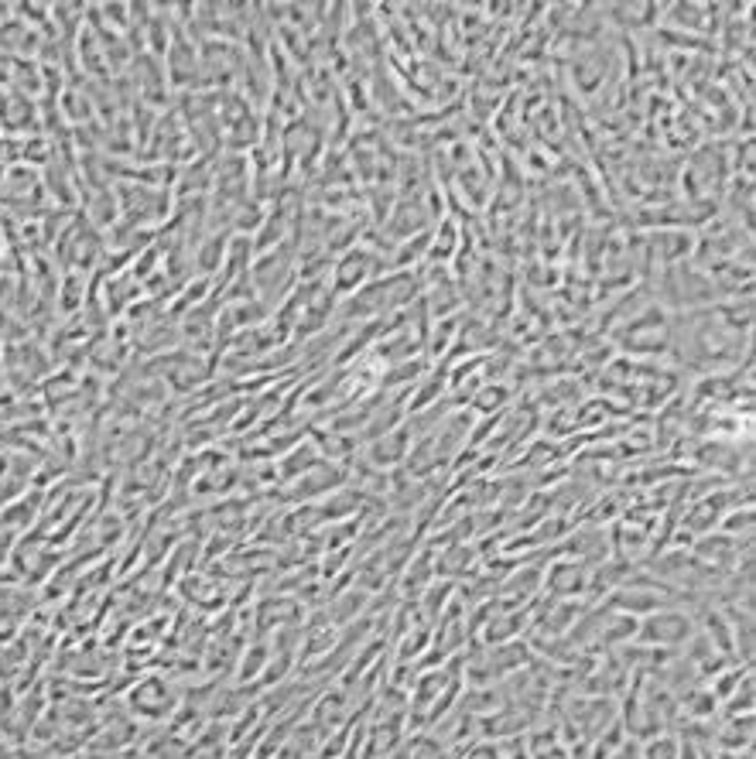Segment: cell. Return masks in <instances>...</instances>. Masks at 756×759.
<instances>
[{"mask_svg": "<svg viewBox=\"0 0 756 759\" xmlns=\"http://www.w3.org/2000/svg\"><path fill=\"white\" fill-rule=\"evenodd\" d=\"M698 633V612L685 609L678 602H668L664 609L637 619V640L647 650H681Z\"/></svg>", "mask_w": 756, "mask_h": 759, "instance_id": "1", "label": "cell"}, {"mask_svg": "<svg viewBox=\"0 0 756 759\" xmlns=\"http://www.w3.org/2000/svg\"><path fill=\"white\" fill-rule=\"evenodd\" d=\"M562 551H565V558L579 561V565H585V568H599L603 561L613 558L609 530L603 524H596V520H585V524L568 530Z\"/></svg>", "mask_w": 756, "mask_h": 759, "instance_id": "2", "label": "cell"}, {"mask_svg": "<svg viewBox=\"0 0 756 759\" xmlns=\"http://www.w3.org/2000/svg\"><path fill=\"white\" fill-rule=\"evenodd\" d=\"M589 585H592V568H585L572 558H558L544 568V595H548V599L582 602L585 595H589Z\"/></svg>", "mask_w": 756, "mask_h": 759, "instance_id": "3", "label": "cell"}, {"mask_svg": "<svg viewBox=\"0 0 756 759\" xmlns=\"http://www.w3.org/2000/svg\"><path fill=\"white\" fill-rule=\"evenodd\" d=\"M130 708L134 715L148 718V722H158V718H168L178 712V691L172 681L165 677H144L134 691H130Z\"/></svg>", "mask_w": 756, "mask_h": 759, "instance_id": "4", "label": "cell"}, {"mask_svg": "<svg viewBox=\"0 0 756 759\" xmlns=\"http://www.w3.org/2000/svg\"><path fill=\"white\" fill-rule=\"evenodd\" d=\"M380 271V257L363 247H353L339 257L336 274H332V295H349V291H360L373 281V274Z\"/></svg>", "mask_w": 756, "mask_h": 759, "instance_id": "5", "label": "cell"}, {"mask_svg": "<svg viewBox=\"0 0 756 759\" xmlns=\"http://www.w3.org/2000/svg\"><path fill=\"white\" fill-rule=\"evenodd\" d=\"M346 483V469L343 465H336V462H319L315 469H308L305 476H298L295 483H291V489L284 496L288 500H319V496H325V493H336L339 486Z\"/></svg>", "mask_w": 756, "mask_h": 759, "instance_id": "6", "label": "cell"}, {"mask_svg": "<svg viewBox=\"0 0 756 759\" xmlns=\"http://www.w3.org/2000/svg\"><path fill=\"white\" fill-rule=\"evenodd\" d=\"M408 452H411V435H408V428H394V431H387V435H380V438H373V442H367L363 445V455H367V462L370 469H377V472H390V469H397V465H404V459H408Z\"/></svg>", "mask_w": 756, "mask_h": 759, "instance_id": "7", "label": "cell"}, {"mask_svg": "<svg viewBox=\"0 0 756 759\" xmlns=\"http://www.w3.org/2000/svg\"><path fill=\"white\" fill-rule=\"evenodd\" d=\"M479 568V548L473 541L462 544H445L442 551L435 554V578L442 582H459V578H469Z\"/></svg>", "mask_w": 756, "mask_h": 759, "instance_id": "8", "label": "cell"}, {"mask_svg": "<svg viewBox=\"0 0 756 759\" xmlns=\"http://www.w3.org/2000/svg\"><path fill=\"white\" fill-rule=\"evenodd\" d=\"M298 612H302L298 602L288 599V595H267L257 606V630L271 633V630H281V626H295Z\"/></svg>", "mask_w": 756, "mask_h": 759, "instance_id": "9", "label": "cell"}, {"mask_svg": "<svg viewBox=\"0 0 756 759\" xmlns=\"http://www.w3.org/2000/svg\"><path fill=\"white\" fill-rule=\"evenodd\" d=\"M432 582H435V554H432V548H428V551H421L418 558H411L408 565H404V578H401L404 599L418 602V595L425 592Z\"/></svg>", "mask_w": 756, "mask_h": 759, "instance_id": "10", "label": "cell"}, {"mask_svg": "<svg viewBox=\"0 0 756 759\" xmlns=\"http://www.w3.org/2000/svg\"><path fill=\"white\" fill-rule=\"evenodd\" d=\"M715 742L733 753H750V742H753V715H729V722L722 725V732L715 736Z\"/></svg>", "mask_w": 756, "mask_h": 759, "instance_id": "11", "label": "cell"}, {"mask_svg": "<svg viewBox=\"0 0 756 759\" xmlns=\"http://www.w3.org/2000/svg\"><path fill=\"white\" fill-rule=\"evenodd\" d=\"M507 401H510V387H503L500 380H490V383H483V387H479L476 394H473V411L490 418V414H503Z\"/></svg>", "mask_w": 756, "mask_h": 759, "instance_id": "12", "label": "cell"}, {"mask_svg": "<svg viewBox=\"0 0 756 759\" xmlns=\"http://www.w3.org/2000/svg\"><path fill=\"white\" fill-rule=\"evenodd\" d=\"M712 11L715 7H705V4H671L668 24H674V28H688V31H702V21H709Z\"/></svg>", "mask_w": 756, "mask_h": 759, "instance_id": "13", "label": "cell"}, {"mask_svg": "<svg viewBox=\"0 0 756 759\" xmlns=\"http://www.w3.org/2000/svg\"><path fill=\"white\" fill-rule=\"evenodd\" d=\"M640 759H681V746L674 736H650L640 746Z\"/></svg>", "mask_w": 756, "mask_h": 759, "instance_id": "14", "label": "cell"}, {"mask_svg": "<svg viewBox=\"0 0 756 759\" xmlns=\"http://www.w3.org/2000/svg\"><path fill=\"white\" fill-rule=\"evenodd\" d=\"M411 759H449V749L435 736H418L411 742Z\"/></svg>", "mask_w": 756, "mask_h": 759, "instance_id": "15", "label": "cell"}, {"mask_svg": "<svg viewBox=\"0 0 756 759\" xmlns=\"http://www.w3.org/2000/svg\"><path fill=\"white\" fill-rule=\"evenodd\" d=\"M462 759H503V749L490 746V742H476V746H466Z\"/></svg>", "mask_w": 756, "mask_h": 759, "instance_id": "16", "label": "cell"}, {"mask_svg": "<svg viewBox=\"0 0 756 759\" xmlns=\"http://www.w3.org/2000/svg\"><path fill=\"white\" fill-rule=\"evenodd\" d=\"M373 336H377V329H363V336H360V346H367V342L373 339ZM349 353H343V356H339V359H349V356H353V349H356V339L353 342H349Z\"/></svg>", "mask_w": 756, "mask_h": 759, "instance_id": "17", "label": "cell"}]
</instances>
